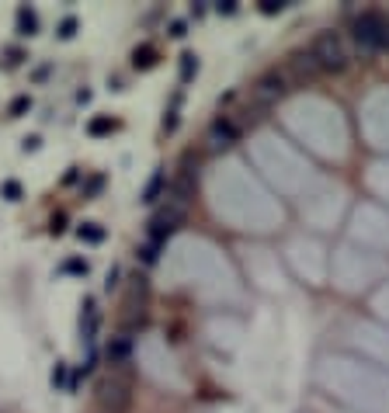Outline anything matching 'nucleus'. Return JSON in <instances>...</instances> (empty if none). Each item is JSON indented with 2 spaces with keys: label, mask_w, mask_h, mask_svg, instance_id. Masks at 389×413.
I'll use <instances>...</instances> for the list:
<instances>
[{
  "label": "nucleus",
  "mask_w": 389,
  "mask_h": 413,
  "mask_svg": "<svg viewBox=\"0 0 389 413\" xmlns=\"http://www.w3.org/2000/svg\"><path fill=\"white\" fill-rule=\"evenodd\" d=\"M80 333L87 344H94V333H97V306L94 299H84V312H80Z\"/></svg>",
  "instance_id": "6"
},
{
  "label": "nucleus",
  "mask_w": 389,
  "mask_h": 413,
  "mask_svg": "<svg viewBox=\"0 0 389 413\" xmlns=\"http://www.w3.org/2000/svg\"><path fill=\"white\" fill-rule=\"evenodd\" d=\"M0 191H3V198H7V202H17V198H21V184H17V181H3V188H0Z\"/></svg>",
  "instance_id": "15"
},
{
  "label": "nucleus",
  "mask_w": 389,
  "mask_h": 413,
  "mask_svg": "<svg viewBox=\"0 0 389 413\" xmlns=\"http://www.w3.org/2000/svg\"><path fill=\"white\" fill-rule=\"evenodd\" d=\"M171 35H178V38H181V35H185V21H174V24H171Z\"/></svg>",
  "instance_id": "26"
},
{
  "label": "nucleus",
  "mask_w": 389,
  "mask_h": 413,
  "mask_svg": "<svg viewBox=\"0 0 389 413\" xmlns=\"http://www.w3.org/2000/svg\"><path fill=\"white\" fill-rule=\"evenodd\" d=\"M115 285H118V268H111V271H108V278H104V289H108V292H111Z\"/></svg>",
  "instance_id": "23"
},
{
  "label": "nucleus",
  "mask_w": 389,
  "mask_h": 413,
  "mask_svg": "<svg viewBox=\"0 0 389 413\" xmlns=\"http://www.w3.org/2000/svg\"><path fill=\"white\" fill-rule=\"evenodd\" d=\"M309 59H313V66L323 70V73H341V70L348 66V49H344V42H341L337 31H323V35L313 38Z\"/></svg>",
  "instance_id": "1"
},
{
  "label": "nucleus",
  "mask_w": 389,
  "mask_h": 413,
  "mask_svg": "<svg viewBox=\"0 0 389 413\" xmlns=\"http://www.w3.org/2000/svg\"><path fill=\"white\" fill-rule=\"evenodd\" d=\"M282 10H285L282 0H264V3H261V14H268V17H271V14H282Z\"/></svg>",
  "instance_id": "18"
},
{
  "label": "nucleus",
  "mask_w": 389,
  "mask_h": 413,
  "mask_svg": "<svg viewBox=\"0 0 389 413\" xmlns=\"http://www.w3.org/2000/svg\"><path fill=\"white\" fill-rule=\"evenodd\" d=\"M254 94H257V101H264V104L285 98V94H289V80H285V73H278V70L264 73V77L254 84Z\"/></svg>",
  "instance_id": "4"
},
{
  "label": "nucleus",
  "mask_w": 389,
  "mask_h": 413,
  "mask_svg": "<svg viewBox=\"0 0 389 413\" xmlns=\"http://www.w3.org/2000/svg\"><path fill=\"white\" fill-rule=\"evenodd\" d=\"M73 31H77V21H73V17H63V24H59V38H73Z\"/></svg>",
  "instance_id": "20"
},
{
  "label": "nucleus",
  "mask_w": 389,
  "mask_h": 413,
  "mask_svg": "<svg viewBox=\"0 0 389 413\" xmlns=\"http://www.w3.org/2000/svg\"><path fill=\"white\" fill-rule=\"evenodd\" d=\"M129 351H132L129 337H118V340H111V344H108V361H111V365H125Z\"/></svg>",
  "instance_id": "7"
},
{
  "label": "nucleus",
  "mask_w": 389,
  "mask_h": 413,
  "mask_svg": "<svg viewBox=\"0 0 389 413\" xmlns=\"http://www.w3.org/2000/svg\"><path fill=\"white\" fill-rule=\"evenodd\" d=\"M59 271L63 275H87V261H66Z\"/></svg>",
  "instance_id": "16"
},
{
  "label": "nucleus",
  "mask_w": 389,
  "mask_h": 413,
  "mask_svg": "<svg viewBox=\"0 0 389 413\" xmlns=\"http://www.w3.org/2000/svg\"><path fill=\"white\" fill-rule=\"evenodd\" d=\"M194 73H198V56H194V52H185V56H181V84H188Z\"/></svg>",
  "instance_id": "12"
},
{
  "label": "nucleus",
  "mask_w": 389,
  "mask_h": 413,
  "mask_svg": "<svg viewBox=\"0 0 389 413\" xmlns=\"http://www.w3.org/2000/svg\"><path fill=\"white\" fill-rule=\"evenodd\" d=\"M101 184H104V177H91V184H87V195H97V191H101Z\"/></svg>",
  "instance_id": "25"
},
{
  "label": "nucleus",
  "mask_w": 389,
  "mask_h": 413,
  "mask_svg": "<svg viewBox=\"0 0 389 413\" xmlns=\"http://www.w3.org/2000/svg\"><path fill=\"white\" fill-rule=\"evenodd\" d=\"M77 236H80L84 243H101V240H104V229H101L97 222H84V226L77 229Z\"/></svg>",
  "instance_id": "11"
},
{
  "label": "nucleus",
  "mask_w": 389,
  "mask_h": 413,
  "mask_svg": "<svg viewBox=\"0 0 389 413\" xmlns=\"http://www.w3.org/2000/svg\"><path fill=\"white\" fill-rule=\"evenodd\" d=\"M167 188V177H164V171H157L153 177H150V184L143 188V202H157V195Z\"/></svg>",
  "instance_id": "10"
},
{
  "label": "nucleus",
  "mask_w": 389,
  "mask_h": 413,
  "mask_svg": "<svg viewBox=\"0 0 389 413\" xmlns=\"http://www.w3.org/2000/svg\"><path fill=\"white\" fill-rule=\"evenodd\" d=\"M157 250H160V243H146L139 254H143V261H146V264H157Z\"/></svg>",
  "instance_id": "21"
},
{
  "label": "nucleus",
  "mask_w": 389,
  "mask_h": 413,
  "mask_svg": "<svg viewBox=\"0 0 389 413\" xmlns=\"http://www.w3.org/2000/svg\"><path fill=\"white\" fill-rule=\"evenodd\" d=\"M52 386H56V389L66 386V361H56V368H52Z\"/></svg>",
  "instance_id": "17"
},
{
  "label": "nucleus",
  "mask_w": 389,
  "mask_h": 413,
  "mask_svg": "<svg viewBox=\"0 0 389 413\" xmlns=\"http://www.w3.org/2000/svg\"><path fill=\"white\" fill-rule=\"evenodd\" d=\"M17 31H21V35H35V31H38V17H35L28 7H17Z\"/></svg>",
  "instance_id": "9"
},
{
  "label": "nucleus",
  "mask_w": 389,
  "mask_h": 413,
  "mask_svg": "<svg viewBox=\"0 0 389 413\" xmlns=\"http://www.w3.org/2000/svg\"><path fill=\"white\" fill-rule=\"evenodd\" d=\"M111 129H118V122H111V118H94V122L87 125L91 136H104V132H111Z\"/></svg>",
  "instance_id": "13"
},
{
  "label": "nucleus",
  "mask_w": 389,
  "mask_h": 413,
  "mask_svg": "<svg viewBox=\"0 0 389 413\" xmlns=\"http://www.w3.org/2000/svg\"><path fill=\"white\" fill-rule=\"evenodd\" d=\"M178 101H181V98H174L171 111L164 115V132H174V129H178Z\"/></svg>",
  "instance_id": "14"
},
{
  "label": "nucleus",
  "mask_w": 389,
  "mask_h": 413,
  "mask_svg": "<svg viewBox=\"0 0 389 413\" xmlns=\"http://www.w3.org/2000/svg\"><path fill=\"white\" fill-rule=\"evenodd\" d=\"M31 108V98H17V101L10 104V115L7 118H21V111H28Z\"/></svg>",
  "instance_id": "19"
},
{
  "label": "nucleus",
  "mask_w": 389,
  "mask_h": 413,
  "mask_svg": "<svg viewBox=\"0 0 389 413\" xmlns=\"http://www.w3.org/2000/svg\"><path fill=\"white\" fill-rule=\"evenodd\" d=\"M215 10L229 17V14H236V3H233V0H222V3H215Z\"/></svg>",
  "instance_id": "22"
},
{
  "label": "nucleus",
  "mask_w": 389,
  "mask_h": 413,
  "mask_svg": "<svg viewBox=\"0 0 389 413\" xmlns=\"http://www.w3.org/2000/svg\"><path fill=\"white\" fill-rule=\"evenodd\" d=\"M236 136H240V129L233 125V118L219 115V118L212 122V146H215V150H229V146L236 143Z\"/></svg>",
  "instance_id": "5"
},
{
  "label": "nucleus",
  "mask_w": 389,
  "mask_h": 413,
  "mask_svg": "<svg viewBox=\"0 0 389 413\" xmlns=\"http://www.w3.org/2000/svg\"><path fill=\"white\" fill-rule=\"evenodd\" d=\"M181 222H185V208H178V205L164 208V212L153 215V222H150V243H164Z\"/></svg>",
  "instance_id": "3"
},
{
  "label": "nucleus",
  "mask_w": 389,
  "mask_h": 413,
  "mask_svg": "<svg viewBox=\"0 0 389 413\" xmlns=\"http://www.w3.org/2000/svg\"><path fill=\"white\" fill-rule=\"evenodd\" d=\"M132 66H136V70H150V66H157V49H153V45L136 49V52H132Z\"/></svg>",
  "instance_id": "8"
},
{
  "label": "nucleus",
  "mask_w": 389,
  "mask_h": 413,
  "mask_svg": "<svg viewBox=\"0 0 389 413\" xmlns=\"http://www.w3.org/2000/svg\"><path fill=\"white\" fill-rule=\"evenodd\" d=\"M351 31H355V42H358L365 52L389 49V21L379 10H362V14L351 21Z\"/></svg>",
  "instance_id": "2"
},
{
  "label": "nucleus",
  "mask_w": 389,
  "mask_h": 413,
  "mask_svg": "<svg viewBox=\"0 0 389 413\" xmlns=\"http://www.w3.org/2000/svg\"><path fill=\"white\" fill-rule=\"evenodd\" d=\"M38 143H42V139H38V136H31V139H24V146H21V150H24V153H35V150H38Z\"/></svg>",
  "instance_id": "24"
}]
</instances>
